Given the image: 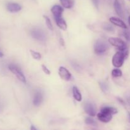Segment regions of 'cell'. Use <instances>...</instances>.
I'll use <instances>...</instances> for the list:
<instances>
[{"instance_id":"1","label":"cell","mask_w":130,"mask_h":130,"mask_svg":"<svg viewBox=\"0 0 130 130\" xmlns=\"http://www.w3.org/2000/svg\"><path fill=\"white\" fill-rule=\"evenodd\" d=\"M118 113V109L112 107H105L101 109L100 113L97 114V118L100 121L107 123L112 119V115Z\"/></svg>"},{"instance_id":"2","label":"cell","mask_w":130,"mask_h":130,"mask_svg":"<svg viewBox=\"0 0 130 130\" xmlns=\"http://www.w3.org/2000/svg\"><path fill=\"white\" fill-rule=\"evenodd\" d=\"M128 55V50L122 51L120 50L119 52H116L114 54V55L112 57V62L113 66L116 68H119L122 67L124 63L125 58H127Z\"/></svg>"},{"instance_id":"3","label":"cell","mask_w":130,"mask_h":130,"mask_svg":"<svg viewBox=\"0 0 130 130\" xmlns=\"http://www.w3.org/2000/svg\"><path fill=\"white\" fill-rule=\"evenodd\" d=\"M109 48V45L104 39H98L94 44V50L96 54L104 53Z\"/></svg>"},{"instance_id":"4","label":"cell","mask_w":130,"mask_h":130,"mask_svg":"<svg viewBox=\"0 0 130 130\" xmlns=\"http://www.w3.org/2000/svg\"><path fill=\"white\" fill-rule=\"evenodd\" d=\"M30 35L34 39L41 42H44L46 39V36L44 30L39 28H34L30 30Z\"/></svg>"},{"instance_id":"5","label":"cell","mask_w":130,"mask_h":130,"mask_svg":"<svg viewBox=\"0 0 130 130\" xmlns=\"http://www.w3.org/2000/svg\"><path fill=\"white\" fill-rule=\"evenodd\" d=\"M108 41L110 44L118 48L120 50L125 51L128 50L126 44L121 39H119L118 38H109Z\"/></svg>"},{"instance_id":"6","label":"cell","mask_w":130,"mask_h":130,"mask_svg":"<svg viewBox=\"0 0 130 130\" xmlns=\"http://www.w3.org/2000/svg\"><path fill=\"white\" fill-rule=\"evenodd\" d=\"M8 69L20 81L24 83H26V79H25V76L19 67L14 64H10L9 65Z\"/></svg>"},{"instance_id":"7","label":"cell","mask_w":130,"mask_h":130,"mask_svg":"<svg viewBox=\"0 0 130 130\" xmlns=\"http://www.w3.org/2000/svg\"><path fill=\"white\" fill-rule=\"evenodd\" d=\"M58 74L62 79L69 81L71 77V74L69 71L64 67H60L58 69Z\"/></svg>"},{"instance_id":"8","label":"cell","mask_w":130,"mask_h":130,"mask_svg":"<svg viewBox=\"0 0 130 130\" xmlns=\"http://www.w3.org/2000/svg\"><path fill=\"white\" fill-rule=\"evenodd\" d=\"M85 111L86 114H88L90 116H95L96 115V108L93 104L90 102H88L85 105Z\"/></svg>"},{"instance_id":"9","label":"cell","mask_w":130,"mask_h":130,"mask_svg":"<svg viewBox=\"0 0 130 130\" xmlns=\"http://www.w3.org/2000/svg\"><path fill=\"white\" fill-rule=\"evenodd\" d=\"M51 11L53 13L55 19H57L62 17V13L63 12V8L60 5H54L51 9Z\"/></svg>"},{"instance_id":"10","label":"cell","mask_w":130,"mask_h":130,"mask_svg":"<svg viewBox=\"0 0 130 130\" xmlns=\"http://www.w3.org/2000/svg\"><path fill=\"white\" fill-rule=\"evenodd\" d=\"M6 8L8 11L11 13H16L19 12L22 9L21 6L19 4L16 3H9L6 5Z\"/></svg>"},{"instance_id":"11","label":"cell","mask_w":130,"mask_h":130,"mask_svg":"<svg viewBox=\"0 0 130 130\" xmlns=\"http://www.w3.org/2000/svg\"><path fill=\"white\" fill-rule=\"evenodd\" d=\"M109 20H110V22L112 24H114V25H117V26L119 27H121L124 29H127V25H126L125 23H124L123 20H121L120 19H118V18L117 17H112L110 18Z\"/></svg>"},{"instance_id":"12","label":"cell","mask_w":130,"mask_h":130,"mask_svg":"<svg viewBox=\"0 0 130 130\" xmlns=\"http://www.w3.org/2000/svg\"><path fill=\"white\" fill-rule=\"evenodd\" d=\"M43 94L41 91H36L34 96V100H33V104L36 106H39L41 104L42 101H43Z\"/></svg>"},{"instance_id":"13","label":"cell","mask_w":130,"mask_h":130,"mask_svg":"<svg viewBox=\"0 0 130 130\" xmlns=\"http://www.w3.org/2000/svg\"><path fill=\"white\" fill-rule=\"evenodd\" d=\"M114 9H115L116 12L117 13L118 15H119L120 17L124 18V12H123V8H122V6L121 5L120 3L119 2L118 0H115L114 4Z\"/></svg>"},{"instance_id":"14","label":"cell","mask_w":130,"mask_h":130,"mask_svg":"<svg viewBox=\"0 0 130 130\" xmlns=\"http://www.w3.org/2000/svg\"><path fill=\"white\" fill-rule=\"evenodd\" d=\"M55 21L58 27L60 28L62 30H66V29H67V24H66V21H65L64 19H63L62 17L55 19Z\"/></svg>"},{"instance_id":"15","label":"cell","mask_w":130,"mask_h":130,"mask_svg":"<svg viewBox=\"0 0 130 130\" xmlns=\"http://www.w3.org/2000/svg\"><path fill=\"white\" fill-rule=\"evenodd\" d=\"M72 93H73V96L76 100L77 102H81L82 100V95L81 93L79 91L78 88L76 86H74L72 89Z\"/></svg>"},{"instance_id":"16","label":"cell","mask_w":130,"mask_h":130,"mask_svg":"<svg viewBox=\"0 0 130 130\" xmlns=\"http://www.w3.org/2000/svg\"><path fill=\"white\" fill-rule=\"evenodd\" d=\"M60 1L61 5L65 8L70 9L74 5L73 0H60Z\"/></svg>"},{"instance_id":"17","label":"cell","mask_w":130,"mask_h":130,"mask_svg":"<svg viewBox=\"0 0 130 130\" xmlns=\"http://www.w3.org/2000/svg\"><path fill=\"white\" fill-rule=\"evenodd\" d=\"M102 28L106 31L111 32L114 31V27H112V25L108 23H104L102 24Z\"/></svg>"},{"instance_id":"18","label":"cell","mask_w":130,"mask_h":130,"mask_svg":"<svg viewBox=\"0 0 130 130\" xmlns=\"http://www.w3.org/2000/svg\"><path fill=\"white\" fill-rule=\"evenodd\" d=\"M122 74H123V72L119 69H113L112 71V76L114 77H121Z\"/></svg>"},{"instance_id":"19","label":"cell","mask_w":130,"mask_h":130,"mask_svg":"<svg viewBox=\"0 0 130 130\" xmlns=\"http://www.w3.org/2000/svg\"><path fill=\"white\" fill-rule=\"evenodd\" d=\"M44 19H45L46 24V25H47V27H48V29H50L51 30H53V25H52V22H51L50 19L49 17H48V16H46V15H44Z\"/></svg>"},{"instance_id":"20","label":"cell","mask_w":130,"mask_h":130,"mask_svg":"<svg viewBox=\"0 0 130 130\" xmlns=\"http://www.w3.org/2000/svg\"><path fill=\"white\" fill-rule=\"evenodd\" d=\"M30 54H31L32 57L34 59L40 60L41 58V55L40 53H38V52H35V51H33V50H30Z\"/></svg>"},{"instance_id":"21","label":"cell","mask_w":130,"mask_h":130,"mask_svg":"<svg viewBox=\"0 0 130 130\" xmlns=\"http://www.w3.org/2000/svg\"><path fill=\"white\" fill-rule=\"evenodd\" d=\"M85 123L87 124H90V125H96V123L93 119L91 118H86L85 119Z\"/></svg>"},{"instance_id":"22","label":"cell","mask_w":130,"mask_h":130,"mask_svg":"<svg viewBox=\"0 0 130 130\" xmlns=\"http://www.w3.org/2000/svg\"><path fill=\"white\" fill-rule=\"evenodd\" d=\"M100 88H101V89L103 91H107L108 89H109V87H108V85H107L105 83H104V82H101L100 83Z\"/></svg>"},{"instance_id":"23","label":"cell","mask_w":130,"mask_h":130,"mask_svg":"<svg viewBox=\"0 0 130 130\" xmlns=\"http://www.w3.org/2000/svg\"><path fill=\"white\" fill-rule=\"evenodd\" d=\"M42 69H43V72H44L45 74H46L48 75L50 74L51 73L50 71V70L47 68L46 66H45L44 65H42Z\"/></svg>"},{"instance_id":"24","label":"cell","mask_w":130,"mask_h":130,"mask_svg":"<svg viewBox=\"0 0 130 130\" xmlns=\"http://www.w3.org/2000/svg\"><path fill=\"white\" fill-rule=\"evenodd\" d=\"M123 36H124V38H125L127 40H130V35L128 32H124Z\"/></svg>"},{"instance_id":"25","label":"cell","mask_w":130,"mask_h":130,"mask_svg":"<svg viewBox=\"0 0 130 130\" xmlns=\"http://www.w3.org/2000/svg\"><path fill=\"white\" fill-rule=\"evenodd\" d=\"M92 2H93V3L94 4V5H95L96 8L99 7V0H92Z\"/></svg>"},{"instance_id":"26","label":"cell","mask_w":130,"mask_h":130,"mask_svg":"<svg viewBox=\"0 0 130 130\" xmlns=\"http://www.w3.org/2000/svg\"><path fill=\"white\" fill-rule=\"evenodd\" d=\"M3 104L0 101V113L3 111Z\"/></svg>"},{"instance_id":"27","label":"cell","mask_w":130,"mask_h":130,"mask_svg":"<svg viewBox=\"0 0 130 130\" xmlns=\"http://www.w3.org/2000/svg\"><path fill=\"white\" fill-rule=\"evenodd\" d=\"M3 56H4V53H3L1 50H0V57H3Z\"/></svg>"},{"instance_id":"28","label":"cell","mask_w":130,"mask_h":130,"mask_svg":"<svg viewBox=\"0 0 130 130\" xmlns=\"http://www.w3.org/2000/svg\"><path fill=\"white\" fill-rule=\"evenodd\" d=\"M30 129H31L32 130H33V129H34V130L37 129L35 127H34V126H31V128H30Z\"/></svg>"},{"instance_id":"29","label":"cell","mask_w":130,"mask_h":130,"mask_svg":"<svg viewBox=\"0 0 130 130\" xmlns=\"http://www.w3.org/2000/svg\"><path fill=\"white\" fill-rule=\"evenodd\" d=\"M128 118H129V121L130 122V112L128 113Z\"/></svg>"},{"instance_id":"30","label":"cell","mask_w":130,"mask_h":130,"mask_svg":"<svg viewBox=\"0 0 130 130\" xmlns=\"http://www.w3.org/2000/svg\"><path fill=\"white\" fill-rule=\"evenodd\" d=\"M128 22H129V24L130 25V16L129 17V19H128Z\"/></svg>"}]
</instances>
